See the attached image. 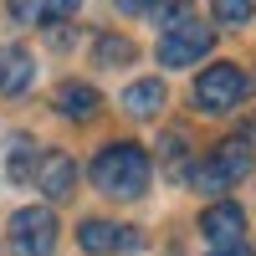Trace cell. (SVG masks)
Wrapping results in <instances>:
<instances>
[{
	"label": "cell",
	"mask_w": 256,
	"mask_h": 256,
	"mask_svg": "<svg viewBox=\"0 0 256 256\" xmlns=\"http://www.w3.org/2000/svg\"><path fill=\"white\" fill-rule=\"evenodd\" d=\"M216 20L220 26H246L251 20V0H216Z\"/></svg>",
	"instance_id": "obj_14"
},
{
	"label": "cell",
	"mask_w": 256,
	"mask_h": 256,
	"mask_svg": "<svg viewBox=\"0 0 256 256\" xmlns=\"http://www.w3.org/2000/svg\"><path fill=\"white\" fill-rule=\"evenodd\" d=\"M31 169H36V164H31V144H26V138H16V148H10V174H16V180H26Z\"/></svg>",
	"instance_id": "obj_16"
},
{
	"label": "cell",
	"mask_w": 256,
	"mask_h": 256,
	"mask_svg": "<svg viewBox=\"0 0 256 256\" xmlns=\"http://www.w3.org/2000/svg\"><path fill=\"white\" fill-rule=\"evenodd\" d=\"M210 256H251V246H246V241H236V246H216Z\"/></svg>",
	"instance_id": "obj_18"
},
{
	"label": "cell",
	"mask_w": 256,
	"mask_h": 256,
	"mask_svg": "<svg viewBox=\"0 0 256 256\" xmlns=\"http://www.w3.org/2000/svg\"><path fill=\"white\" fill-rule=\"evenodd\" d=\"M159 108H164V88H159L154 77H148V82H134V88L123 92V113H134V118H154Z\"/></svg>",
	"instance_id": "obj_11"
},
{
	"label": "cell",
	"mask_w": 256,
	"mask_h": 256,
	"mask_svg": "<svg viewBox=\"0 0 256 256\" xmlns=\"http://www.w3.org/2000/svg\"><path fill=\"white\" fill-rule=\"evenodd\" d=\"M210 46H216V26H200V20H174L164 36H159V67H190L200 62Z\"/></svg>",
	"instance_id": "obj_5"
},
{
	"label": "cell",
	"mask_w": 256,
	"mask_h": 256,
	"mask_svg": "<svg viewBox=\"0 0 256 256\" xmlns=\"http://www.w3.org/2000/svg\"><path fill=\"white\" fill-rule=\"evenodd\" d=\"M56 251V216L46 205H26L10 216V256H52Z\"/></svg>",
	"instance_id": "obj_4"
},
{
	"label": "cell",
	"mask_w": 256,
	"mask_h": 256,
	"mask_svg": "<svg viewBox=\"0 0 256 256\" xmlns=\"http://www.w3.org/2000/svg\"><path fill=\"white\" fill-rule=\"evenodd\" d=\"M6 6H10V16H16V20L36 26V0H6Z\"/></svg>",
	"instance_id": "obj_17"
},
{
	"label": "cell",
	"mask_w": 256,
	"mask_h": 256,
	"mask_svg": "<svg viewBox=\"0 0 256 256\" xmlns=\"http://www.w3.org/2000/svg\"><path fill=\"white\" fill-rule=\"evenodd\" d=\"M246 174H251V144H246V138H226L210 159H200V164H195L190 184H195L200 195H220V190L241 184Z\"/></svg>",
	"instance_id": "obj_2"
},
{
	"label": "cell",
	"mask_w": 256,
	"mask_h": 256,
	"mask_svg": "<svg viewBox=\"0 0 256 256\" xmlns=\"http://www.w3.org/2000/svg\"><path fill=\"white\" fill-rule=\"evenodd\" d=\"M190 6H195V0H148V16H154V26H174V20H184L190 16Z\"/></svg>",
	"instance_id": "obj_12"
},
{
	"label": "cell",
	"mask_w": 256,
	"mask_h": 256,
	"mask_svg": "<svg viewBox=\"0 0 256 256\" xmlns=\"http://www.w3.org/2000/svg\"><path fill=\"white\" fill-rule=\"evenodd\" d=\"M98 62H102V67H113V62H134V41H128V36H102L98 41Z\"/></svg>",
	"instance_id": "obj_13"
},
{
	"label": "cell",
	"mask_w": 256,
	"mask_h": 256,
	"mask_svg": "<svg viewBox=\"0 0 256 256\" xmlns=\"http://www.w3.org/2000/svg\"><path fill=\"white\" fill-rule=\"evenodd\" d=\"M56 113L62 118H92L98 113V92L88 82H62L56 88Z\"/></svg>",
	"instance_id": "obj_10"
},
{
	"label": "cell",
	"mask_w": 256,
	"mask_h": 256,
	"mask_svg": "<svg viewBox=\"0 0 256 256\" xmlns=\"http://www.w3.org/2000/svg\"><path fill=\"white\" fill-rule=\"evenodd\" d=\"M77 241H82V251H92V256H108V251L128 246V230H123V226H113V220H88V226L77 230Z\"/></svg>",
	"instance_id": "obj_8"
},
{
	"label": "cell",
	"mask_w": 256,
	"mask_h": 256,
	"mask_svg": "<svg viewBox=\"0 0 256 256\" xmlns=\"http://www.w3.org/2000/svg\"><path fill=\"white\" fill-rule=\"evenodd\" d=\"M77 6L82 0H36V20H67L77 16Z\"/></svg>",
	"instance_id": "obj_15"
},
{
	"label": "cell",
	"mask_w": 256,
	"mask_h": 256,
	"mask_svg": "<svg viewBox=\"0 0 256 256\" xmlns=\"http://www.w3.org/2000/svg\"><path fill=\"white\" fill-rule=\"evenodd\" d=\"M92 184L102 190V195H123V200L144 195V184H148V154L138 144H108L92 159Z\"/></svg>",
	"instance_id": "obj_1"
},
{
	"label": "cell",
	"mask_w": 256,
	"mask_h": 256,
	"mask_svg": "<svg viewBox=\"0 0 256 256\" xmlns=\"http://www.w3.org/2000/svg\"><path fill=\"white\" fill-rule=\"evenodd\" d=\"M31 180H36V190H41L46 200H67L72 190H77V164L62 154V148H52V154H41V159H36Z\"/></svg>",
	"instance_id": "obj_6"
},
{
	"label": "cell",
	"mask_w": 256,
	"mask_h": 256,
	"mask_svg": "<svg viewBox=\"0 0 256 256\" xmlns=\"http://www.w3.org/2000/svg\"><path fill=\"white\" fill-rule=\"evenodd\" d=\"M241 230H246L241 205H210L205 216H200V236H205L210 246H236Z\"/></svg>",
	"instance_id": "obj_7"
},
{
	"label": "cell",
	"mask_w": 256,
	"mask_h": 256,
	"mask_svg": "<svg viewBox=\"0 0 256 256\" xmlns=\"http://www.w3.org/2000/svg\"><path fill=\"white\" fill-rule=\"evenodd\" d=\"M246 88H251V77L236 67V62H216V67L200 72V82H195V102H200L205 113H230V108L246 98Z\"/></svg>",
	"instance_id": "obj_3"
},
{
	"label": "cell",
	"mask_w": 256,
	"mask_h": 256,
	"mask_svg": "<svg viewBox=\"0 0 256 256\" xmlns=\"http://www.w3.org/2000/svg\"><path fill=\"white\" fill-rule=\"evenodd\" d=\"M26 82H31V52L6 46L0 52V92H26Z\"/></svg>",
	"instance_id": "obj_9"
},
{
	"label": "cell",
	"mask_w": 256,
	"mask_h": 256,
	"mask_svg": "<svg viewBox=\"0 0 256 256\" xmlns=\"http://www.w3.org/2000/svg\"><path fill=\"white\" fill-rule=\"evenodd\" d=\"M148 0H118V10H144Z\"/></svg>",
	"instance_id": "obj_19"
}]
</instances>
